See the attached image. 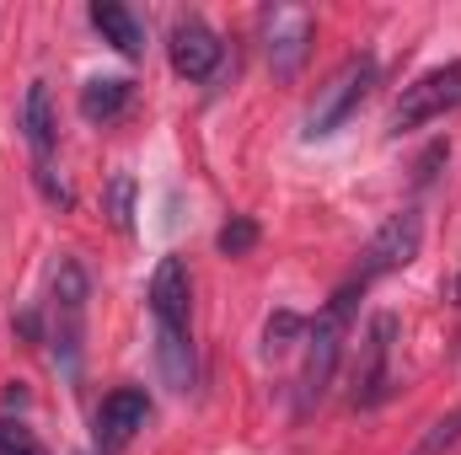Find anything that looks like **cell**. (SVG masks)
<instances>
[{"label":"cell","instance_id":"6da1fadb","mask_svg":"<svg viewBox=\"0 0 461 455\" xmlns=\"http://www.w3.org/2000/svg\"><path fill=\"white\" fill-rule=\"evenodd\" d=\"M150 317H156V370L161 386L188 397L199 386V353H194V279L183 257H161L150 273Z\"/></svg>","mask_w":461,"mask_h":455},{"label":"cell","instance_id":"7a4b0ae2","mask_svg":"<svg viewBox=\"0 0 461 455\" xmlns=\"http://www.w3.org/2000/svg\"><path fill=\"white\" fill-rule=\"evenodd\" d=\"M359 279H348L344 290L306 322V338H301V380H295V407L301 413H312L322 397H328V386H333V375H339V359H344V338H348V322H354V306H359Z\"/></svg>","mask_w":461,"mask_h":455},{"label":"cell","instance_id":"3957f363","mask_svg":"<svg viewBox=\"0 0 461 455\" xmlns=\"http://www.w3.org/2000/svg\"><path fill=\"white\" fill-rule=\"evenodd\" d=\"M86 295H92L86 268H81L76 257H59V268H54V295H49V317H54V327H49V348H54V364H59L65 380L81 375V348H86Z\"/></svg>","mask_w":461,"mask_h":455},{"label":"cell","instance_id":"277c9868","mask_svg":"<svg viewBox=\"0 0 461 455\" xmlns=\"http://www.w3.org/2000/svg\"><path fill=\"white\" fill-rule=\"evenodd\" d=\"M375 81H381L375 54H348L344 65L317 86V97H312V108H306L301 134H306V139H328V134H339V123H348V118L359 113V103L375 92Z\"/></svg>","mask_w":461,"mask_h":455},{"label":"cell","instance_id":"5b68a950","mask_svg":"<svg viewBox=\"0 0 461 455\" xmlns=\"http://www.w3.org/2000/svg\"><path fill=\"white\" fill-rule=\"evenodd\" d=\"M22 134L32 145V183H38V193L54 210H76V188L54 166V103H49V86L43 81H32L27 97H22Z\"/></svg>","mask_w":461,"mask_h":455},{"label":"cell","instance_id":"8992f818","mask_svg":"<svg viewBox=\"0 0 461 455\" xmlns=\"http://www.w3.org/2000/svg\"><path fill=\"white\" fill-rule=\"evenodd\" d=\"M456 108H461V59H451V65H435V70H424L419 81L402 86V97L392 103L386 129L392 134H413V129L456 113Z\"/></svg>","mask_w":461,"mask_h":455},{"label":"cell","instance_id":"52a82bcc","mask_svg":"<svg viewBox=\"0 0 461 455\" xmlns=\"http://www.w3.org/2000/svg\"><path fill=\"white\" fill-rule=\"evenodd\" d=\"M258 32H263V59H268V70H274L279 81H290V76L306 65L312 43H317V16H312L306 5H268V11L258 16Z\"/></svg>","mask_w":461,"mask_h":455},{"label":"cell","instance_id":"ba28073f","mask_svg":"<svg viewBox=\"0 0 461 455\" xmlns=\"http://www.w3.org/2000/svg\"><path fill=\"white\" fill-rule=\"evenodd\" d=\"M419 246H424V215H419V210H397L386 226L365 241V257H359V273H354V279H359V284H375V279L408 268V263L419 257Z\"/></svg>","mask_w":461,"mask_h":455},{"label":"cell","instance_id":"9c48e42d","mask_svg":"<svg viewBox=\"0 0 461 455\" xmlns=\"http://www.w3.org/2000/svg\"><path fill=\"white\" fill-rule=\"evenodd\" d=\"M392 343H397V317L375 311L365 338H359V364H354V407H381L392 397Z\"/></svg>","mask_w":461,"mask_h":455},{"label":"cell","instance_id":"30bf717a","mask_svg":"<svg viewBox=\"0 0 461 455\" xmlns=\"http://www.w3.org/2000/svg\"><path fill=\"white\" fill-rule=\"evenodd\" d=\"M167 59H172V70H177L183 81H210V76L221 70V59H226V43H221V32H215L199 11H188V16H177L172 32H167Z\"/></svg>","mask_w":461,"mask_h":455},{"label":"cell","instance_id":"8fae6325","mask_svg":"<svg viewBox=\"0 0 461 455\" xmlns=\"http://www.w3.org/2000/svg\"><path fill=\"white\" fill-rule=\"evenodd\" d=\"M150 424V397L140 386H118L103 397L97 418H92V455H123L129 440Z\"/></svg>","mask_w":461,"mask_h":455},{"label":"cell","instance_id":"7c38bea8","mask_svg":"<svg viewBox=\"0 0 461 455\" xmlns=\"http://www.w3.org/2000/svg\"><path fill=\"white\" fill-rule=\"evenodd\" d=\"M92 27L103 32V43H113L123 59H145V27L129 5L118 0H92Z\"/></svg>","mask_w":461,"mask_h":455},{"label":"cell","instance_id":"4fadbf2b","mask_svg":"<svg viewBox=\"0 0 461 455\" xmlns=\"http://www.w3.org/2000/svg\"><path fill=\"white\" fill-rule=\"evenodd\" d=\"M129 103H134V81H123V76H97L81 86V118L86 123H113V118L129 113Z\"/></svg>","mask_w":461,"mask_h":455},{"label":"cell","instance_id":"5bb4252c","mask_svg":"<svg viewBox=\"0 0 461 455\" xmlns=\"http://www.w3.org/2000/svg\"><path fill=\"white\" fill-rule=\"evenodd\" d=\"M301 338H306V322H301L295 311H274L268 327H263V353H268V359H285Z\"/></svg>","mask_w":461,"mask_h":455},{"label":"cell","instance_id":"9a60e30c","mask_svg":"<svg viewBox=\"0 0 461 455\" xmlns=\"http://www.w3.org/2000/svg\"><path fill=\"white\" fill-rule=\"evenodd\" d=\"M108 220H113V230H134V177L129 172H113V183H108Z\"/></svg>","mask_w":461,"mask_h":455},{"label":"cell","instance_id":"2e32d148","mask_svg":"<svg viewBox=\"0 0 461 455\" xmlns=\"http://www.w3.org/2000/svg\"><path fill=\"white\" fill-rule=\"evenodd\" d=\"M215 246H221V257H247L258 246V220L252 215H230L221 226V236H215Z\"/></svg>","mask_w":461,"mask_h":455},{"label":"cell","instance_id":"e0dca14e","mask_svg":"<svg viewBox=\"0 0 461 455\" xmlns=\"http://www.w3.org/2000/svg\"><path fill=\"white\" fill-rule=\"evenodd\" d=\"M456 440H461V413H446L440 424H429V434L419 440V451L413 455H446Z\"/></svg>","mask_w":461,"mask_h":455},{"label":"cell","instance_id":"ac0fdd59","mask_svg":"<svg viewBox=\"0 0 461 455\" xmlns=\"http://www.w3.org/2000/svg\"><path fill=\"white\" fill-rule=\"evenodd\" d=\"M0 455H43V451H38L32 429H22V424H5V418H0Z\"/></svg>","mask_w":461,"mask_h":455},{"label":"cell","instance_id":"d6986e66","mask_svg":"<svg viewBox=\"0 0 461 455\" xmlns=\"http://www.w3.org/2000/svg\"><path fill=\"white\" fill-rule=\"evenodd\" d=\"M446 161H451V139H440V145L419 161V172H413V177H419V188H424V183H435V166H446Z\"/></svg>","mask_w":461,"mask_h":455}]
</instances>
